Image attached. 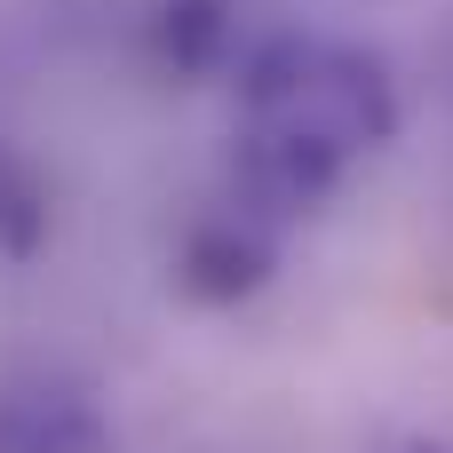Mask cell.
<instances>
[{
  "mask_svg": "<svg viewBox=\"0 0 453 453\" xmlns=\"http://www.w3.org/2000/svg\"><path fill=\"white\" fill-rule=\"evenodd\" d=\"M398 135V80L358 40L287 32L239 72V199L271 223L311 215Z\"/></svg>",
  "mask_w": 453,
  "mask_h": 453,
  "instance_id": "cell-1",
  "label": "cell"
},
{
  "mask_svg": "<svg viewBox=\"0 0 453 453\" xmlns=\"http://www.w3.org/2000/svg\"><path fill=\"white\" fill-rule=\"evenodd\" d=\"M271 255H279V223L239 199V207L207 215L183 239V287L207 295V303H239V295H255L271 279Z\"/></svg>",
  "mask_w": 453,
  "mask_h": 453,
  "instance_id": "cell-2",
  "label": "cell"
},
{
  "mask_svg": "<svg viewBox=\"0 0 453 453\" xmlns=\"http://www.w3.org/2000/svg\"><path fill=\"white\" fill-rule=\"evenodd\" d=\"M390 453H453V446H438V438H414V446H390Z\"/></svg>",
  "mask_w": 453,
  "mask_h": 453,
  "instance_id": "cell-3",
  "label": "cell"
}]
</instances>
